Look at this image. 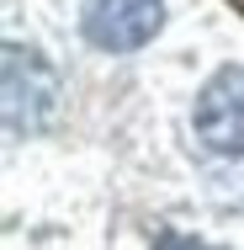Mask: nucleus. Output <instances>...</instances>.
I'll return each instance as SVG.
<instances>
[{
  "label": "nucleus",
  "instance_id": "f257e3e1",
  "mask_svg": "<svg viewBox=\"0 0 244 250\" xmlns=\"http://www.w3.org/2000/svg\"><path fill=\"white\" fill-rule=\"evenodd\" d=\"M58 106V75L38 48H21L11 43L5 48V128L21 139V133H38Z\"/></svg>",
  "mask_w": 244,
  "mask_h": 250
},
{
  "label": "nucleus",
  "instance_id": "f03ea898",
  "mask_svg": "<svg viewBox=\"0 0 244 250\" xmlns=\"http://www.w3.org/2000/svg\"><path fill=\"white\" fill-rule=\"evenodd\" d=\"M191 128H196V139L212 154H228V160L244 154V64L218 69V75L202 85Z\"/></svg>",
  "mask_w": 244,
  "mask_h": 250
},
{
  "label": "nucleus",
  "instance_id": "7ed1b4c3",
  "mask_svg": "<svg viewBox=\"0 0 244 250\" xmlns=\"http://www.w3.org/2000/svg\"><path fill=\"white\" fill-rule=\"evenodd\" d=\"M80 27L101 53H133L165 27V0H85Z\"/></svg>",
  "mask_w": 244,
  "mask_h": 250
},
{
  "label": "nucleus",
  "instance_id": "20e7f679",
  "mask_svg": "<svg viewBox=\"0 0 244 250\" xmlns=\"http://www.w3.org/2000/svg\"><path fill=\"white\" fill-rule=\"evenodd\" d=\"M154 250H218V245L191 240V234H159V240H154Z\"/></svg>",
  "mask_w": 244,
  "mask_h": 250
}]
</instances>
